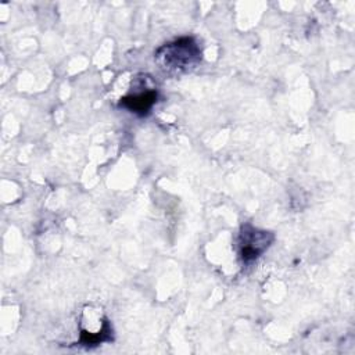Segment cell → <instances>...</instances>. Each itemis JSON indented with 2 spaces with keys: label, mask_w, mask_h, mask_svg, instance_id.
Here are the masks:
<instances>
[{
  "label": "cell",
  "mask_w": 355,
  "mask_h": 355,
  "mask_svg": "<svg viewBox=\"0 0 355 355\" xmlns=\"http://www.w3.org/2000/svg\"><path fill=\"white\" fill-rule=\"evenodd\" d=\"M155 58L166 69L183 71L200 61L201 51L191 37H180L162 46L157 51Z\"/></svg>",
  "instance_id": "cell-1"
},
{
  "label": "cell",
  "mask_w": 355,
  "mask_h": 355,
  "mask_svg": "<svg viewBox=\"0 0 355 355\" xmlns=\"http://www.w3.org/2000/svg\"><path fill=\"white\" fill-rule=\"evenodd\" d=\"M272 239L273 236L268 232H259L250 226L244 227L240 239L243 261L250 262L258 258L268 248Z\"/></svg>",
  "instance_id": "cell-2"
},
{
  "label": "cell",
  "mask_w": 355,
  "mask_h": 355,
  "mask_svg": "<svg viewBox=\"0 0 355 355\" xmlns=\"http://www.w3.org/2000/svg\"><path fill=\"white\" fill-rule=\"evenodd\" d=\"M155 100H157V92L153 89H148L146 92H141L137 94H129L123 97L121 101V105L126 107L132 112H137L143 115L148 112V110L153 107Z\"/></svg>",
  "instance_id": "cell-3"
}]
</instances>
